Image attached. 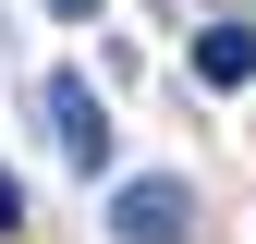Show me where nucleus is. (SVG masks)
<instances>
[{"label":"nucleus","instance_id":"f257e3e1","mask_svg":"<svg viewBox=\"0 0 256 244\" xmlns=\"http://www.w3.org/2000/svg\"><path fill=\"white\" fill-rule=\"evenodd\" d=\"M196 232V183H122L110 196V244H183Z\"/></svg>","mask_w":256,"mask_h":244},{"label":"nucleus","instance_id":"f03ea898","mask_svg":"<svg viewBox=\"0 0 256 244\" xmlns=\"http://www.w3.org/2000/svg\"><path fill=\"white\" fill-rule=\"evenodd\" d=\"M49 134H61V159H74V171L110 159V110H98V86H86V74H49Z\"/></svg>","mask_w":256,"mask_h":244},{"label":"nucleus","instance_id":"7ed1b4c3","mask_svg":"<svg viewBox=\"0 0 256 244\" xmlns=\"http://www.w3.org/2000/svg\"><path fill=\"white\" fill-rule=\"evenodd\" d=\"M196 74L208 86H244L256 74V37H244V24H208V37H196Z\"/></svg>","mask_w":256,"mask_h":244},{"label":"nucleus","instance_id":"20e7f679","mask_svg":"<svg viewBox=\"0 0 256 244\" xmlns=\"http://www.w3.org/2000/svg\"><path fill=\"white\" fill-rule=\"evenodd\" d=\"M0 232H24V183L12 171H0Z\"/></svg>","mask_w":256,"mask_h":244},{"label":"nucleus","instance_id":"39448f33","mask_svg":"<svg viewBox=\"0 0 256 244\" xmlns=\"http://www.w3.org/2000/svg\"><path fill=\"white\" fill-rule=\"evenodd\" d=\"M49 12H74V24H86V12H98V0H49Z\"/></svg>","mask_w":256,"mask_h":244}]
</instances>
